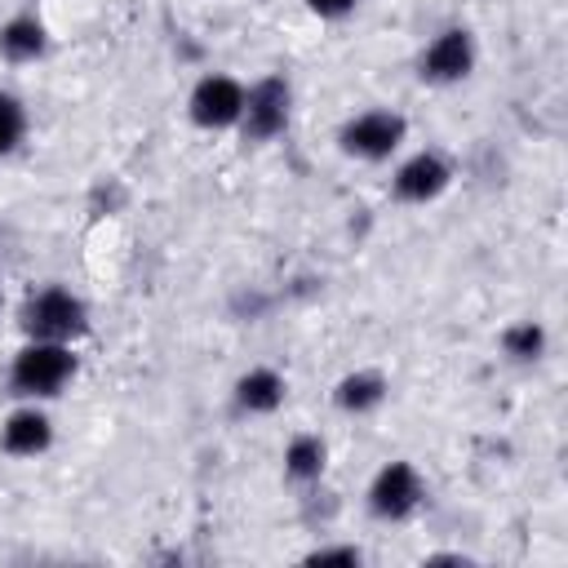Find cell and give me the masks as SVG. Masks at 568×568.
I'll return each mask as SVG.
<instances>
[{"label":"cell","mask_w":568,"mask_h":568,"mask_svg":"<svg viewBox=\"0 0 568 568\" xmlns=\"http://www.w3.org/2000/svg\"><path fill=\"white\" fill-rule=\"evenodd\" d=\"M71 377H75L71 342H36V337H31V342L13 355V368H9L13 390L27 395V399H49V395H58Z\"/></svg>","instance_id":"obj_1"},{"label":"cell","mask_w":568,"mask_h":568,"mask_svg":"<svg viewBox=\"0 0 568 568\" xmlns=\"http://www.w3.org/2000/svg\"><path fill=\"white\" fill-rule=\"evenodd\" d=\"M89 328V311L71 288H40L22 306V333L36 342H75Z\"/></svg>","instance_id":"obj_2"},{"label":"cell","mask_w":568,"mask_h":568,"mask_svg":"<svg viewBox=\"0 0 568 568\" xmlns=\"http://www.w3.org/2000/svg\"><path fill=\"white\" fill-rule=\"evenodd\" d=\"M288 106H293L288 80L284 75H262L253 89H244V111H240L244 138H253V142L280 138L288 129Z\"/></svg>","instance_id":"obj_3"},{"label":"cell","mask_w":568,"mask_h":568,"mask_svg":"<svg viewBox=\"0 0 568 568\" xmlns=\"http://www.w3.org/2000/svg\"><path fill=\"white\" fill-rule=\"evenodd\" d=\"M404 133H408L404 115L377 106V111H359L355 120H346L342 133H337V142H342V151L355 155V160H386V155L399 151Z\"/></svg>","instance_id":"obj_4"},{"label":"cell","mask_w":568,"mask_h":568,"mask_svg":"<svg viewBox=\"0 0 568 568\" xmlns=\"http://www.w3.org/2000/svg\"><path fill=\"white\" fill-rule=\"evenodd\" d=\"M426 497V484L413 462H386L368 484V510L377 519H408Z\"/></svg>","instance_id":"obj_5"},{"label":"cell","mask_w":568,"mask_h":568,"mask_svg":"<svg viewBox=\"0 0 568 568\" xmlns=\"http://www.w3.org/2000/svg\"><path fill=\"white\" fill-rule=\"evenodd\" d=\"M417 67H422V80H430V84H457V80H466L470 67H475V36L466 27L439 31L426 44V53H422Z\"/></svg>","instance_id":"obj_6"},{"label":"cell","mask_w":568,"mask_h":568,"mask_svg":"<svg viewBox=\"0 0 568 568\" xmlns=\"http://www.w3.org/2000/svg\"><path fill=\"white\" fill-rule=\"evenodd\" d=\"M186 111L200 129H231V124H240V111H244V84L231 75H204L191 89Z\"/></svg>","instance_id":"obj_7"},{"label":"cell","mask_w":568,"mask_h":568,"mask_svg":"<svg viewBox=\"0 0 568 568\" xmlns=\"http://www.w3.org/2000/svg\"><path fill=\"white\" fill-rule=\"evenodd\" d=\"M448 178H453V169L435 155V151H417V155H408L399 169H395V195L404 200V204H426V200H435V195H444V186H448Z\"/></svg>","instance_id":"obj_8"},{"label":"cell","mask_w":568,"mask_h":568,"mask_svg":"<svg viewBox=\"0 0 568 568\" xmlns=\"http://www.w3.org/2000/svg\"><path fill=\"white\" fill-rule=\"evenodd\" d=\"M0 444L9 457H40L49 444H53V422L44 408H13L0 426Z\"/></svg>","instance_id":"obj_9"},{"label":"cell","mask_w":568,"mask_h":568,"mask_svg":"<svg viewBox=\"0 0 568 568\" xmlns=\"http://www.w3.org/2000/svg\"><path fill=\"white\" fill-rule=\"evenodd\" d=\"M284 395H288V386H284V377L275 373V368H248L240 382H235V404H240V413H275L280 404H284Z\"/></svg>","instance_id":"obj_10"},{"label":"cell","mask_w":568,"mask_h":568,"mask_svg":"<svg viewBox=\"0 0 568 568\" xmlns=\"http://www.w3.org/2000/svg\"><path fill=\"white\" fill-rule=\"evenodd\" d=\"M44 49H49V31H44L40 18L18 13V18H9L0 27V58H9V62H36Z\"/></svg>","instance_id":"obj_11"},{"label":"cell","mask_w":568,"mask_h":568,"mask_svg":"<svg viewBox=\"0 0 568 568\" xmlns=\"http://www.w3.org/2000/svg\"><path fill=\"white\" fill-rule=\"evenodd\" d=\"M386 399V377L373 373V368H359V373H346L337 386H333V404L342 413H373L377 404Z\"/></svg>","instance_id":"obj_12"},{"label":"cell","mask_w":568,"mask_h":568,"mask_svg":"<svg viewBox=\"0 0 568 568\" xmlns=\"http://www.w3.org/2000/svg\"><path fill=\"white\" fill-rule=\"evenodd\" d=\"M324 462H328V448H324L320 435H297V439L284 448V470H288V479H297V484L320 479V475H324Z\"/></svg>","instance_id":"obj_13"},{"label":"cell","mask_w":568,"mask_h":568,"mask_svg":"<svg viewBox=\"0 0 568 568\" xmlns=\"http://www.w3.org/2000/svg\"><path fill=\"white\" fill-rule=\"evenodd\" d=\"M501 351H506L510 359H519V364H532V359H541V351H546V328H541L537 320H519V324H510V328L501 333Z\"/></svg>","instance_id":"obj_14"},{"label":"cell","mask_w":568,"mask_h":568,"mask_svg":"<svg viewBox=\"0 0 568 568\" xmlns=\"http://www.w3.org/2000/svg\"><path fill=\"white\" fill-rule=\"evenodd\" d=\"M22 129H27V111L18 98L0 93V155H9L18 142H22Z\"/></svg>","instance_id":"obj_15"},{"label":"cell","mask_w":568,"mask_h":568,"mask_svg":"<svg viewBox=\"0 0 568 568\" xmlns=\"http://www.w3.org/2000/svg\"><path fill=\"white\" fill-rule=\"evenodd\" d=\"M306 559L311 564H359V550L355 546H324V550H311Z\"/></svg>","instance_id":"obj_16"},{"label":"cell","mask_w":568,"mask_h":568,"mask_svg":"<svg viewBox=\"0 0 568 568\" xmlns=\"http://www.w3.org/2000/svg\"><path fill=\"white\" fill-rule=\"evenodd\" d=\"M355 4H359V0H306V9L320 13V18H346Z\"/></svg>","instance_id":"obj_17"}]
</instances>
